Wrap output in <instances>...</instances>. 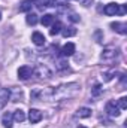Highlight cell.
Segmentation results:
<instances>
[{
  "label": "cell",
  "mask_w": 127,
  "mask_h": 128,
  "mask_svg": "<svg viewBox=\"0 0 127 128\" xmlns=\"http://www.w3.org/2000/svg\"><path fill=\"white\" fill-rule=\"evenodd\" d=\"M61 34L63 37H72L76 34V28L75 27H66V28H61Z\"/></svg>",
  "instance_id": "obj_16"
},
{
  "label": "cell",
  "mask_w": 127,
  "mask_h": 128,
  "mask_svg": "<svg viewBox=\"0 0 127 128\" xmlns=\"http://www.w3.org/2000/svg\"><path fill=\"white\" fill-rule=\"evenodd\" d=\"M12 122H14V115L11 112H5L3 118H2V124L5 128H12Z\"/></svg>",
  "instance_id": "obj_8"
},
{
  "label": "cell",
  "mask_w": 127,
  "mask_h": 128,
  "mask_svg": "<svg viewBox=\"0 0 127 128\" xmlns=\"http://www.w3.org/2000/svg\"><path fill=\"white\" fill-rule=\"evenodd\" d=\"M32 40H33V43H34L36 46H43L46 39H45V36H43L42 33L34 32V33H33V36H32Z\"/></svg>",
  "instance_id": "obj_7"
},
{
  "label": "cell",
  "mask_w": 127,
  "mask_h": 128,
  "mask_svg": "<svg viewBox=\"0 0 127 128\" xmlns=\"http://www.w3.org/2000/svg\"><path fill=\"white\" fill-rule=\"evenodd\" d=\"M111 27H112V30H115L117 33H120V34H126L127 33V24L126 22H112L111 24Z\"/></svg>",
  "instance_id": "obj_10"
},
{
  "label": "cell",
  "mask_w": 127,
  "mask_h": 128,
  "mask_svg": "<svg viewBox=\"0 0 127 128\" xmlns=\"http://www.w3.org/2000/svg\"><path fill=\"white\" fill-rule=\"evenodd\" d=\"M70 21H73V22H78V21H79V16H78L76 14H72V15H70Z\"/></svg>",
  "instance_id": "obj_24"
},
{
  "label": "cell",
  "mask_w": 127,
  "mask_h": 128,
  "mask_svg": "<svg viewBox=\"0 0 127 128\" xmlns=\"http://www.w3.org/2000/svg\"><path fill=\"white\" fill-rule=\"evenodd\" d=\"M103 12L109 16L112 15H124L126 14V4H118V3H109L105 6Z\"/></svg>",
  "instance_id": "obj_1"
},
{
  "label": "cell",
  "mask_w": 127,
  "mask_h": 128,
  "mask_svg": "<svg viewBox=\"0 0 127 128\" xmlns=\"http://www.w3.org/2000/svg\"><path fill=\"white\" fill-rule=\"evenodd\" d=\"M118 55V51L117 49H112V48H108L102 52V60H112Z\"/></svg>",
  "instance_id": "obj_9"
},
{
  "label": "cell",
  "mask_w": 127,
  "mask_h": 128,
  "mask_svg": "<svg viewBox=\"0 0 127 128\" xmlns=\"http://www.w3.org/2000/svg\"><path fill=\"white\" fill-rule=\"evenodd\" d=\"M61 28H63L61 22H60V21H55V24H52V28L49 30L51 36H55V34H58V33L61 32Z\"/></svg>",
  "instance_id": "obj_19"
},
{
  "label": "cell",
  "mask_w": 127,
  "mask_h": 128,
  "mask_svg": "<svg viewBox=\"0 0 127 128\" xmlns=\"http://www.w3.org/2000/svg\"><path fill=\"white\" fill-rule=\"evenodd\" d=\"M33 74V68L30 66H23V67H20L18 68V78L21 79V80H27V79H30Z\"/></svg>",
  "instance_id": "obj_4"
},
{
  "label": "cell",
  "mask_w": 127,
  "mask_h": 128,
  "mask_svg": "<svg viewBox=\"0 0 127 128\" xmlns=\"http://www.w3.org/2000/svg\"><path fill=\"white\" fill-rule=\"evenodd\" d=\"M0 20H2V12H0Z\"/></svg>",
  "instance_id": "obj_27"
},
{
  "label": "cell",
  "mask_w": 127,
  "mask_h": 128,
  "mask_svg": "<svg viewBox=\"0 0 127 128\" xmlns=\"http://www.w3.org/2000/svg\"><path fill=\"white\" fill-rule=\"evenodd\" d=\"M78 118H90L91 116V109L90 107H79L76 112Z\"/></svg>",
  "instance_id": "obj_12"
},
{
  "label": "cell",
  "mask_w": 127,
  "mask_h": 128,
  "mask_svg": "<svg viewBox=\"0 0 127 128\" xmlns=\"http://www.w3.org/2000/svg\"><path fill=\"white\" fill-rule=\"evenodd\" d=\"M102 91H103V88H102V85H100V84H96L94 86L91 88V96H94V97H99L100 94H102Z\"/></svg>",
  "instance_id": "obj_20"
},
{
  "label": "cell",
  "mask_w": 127,
  "mask_h": 128,
  "mask_svg": "<svg viewBox=\"0 0 127 128\" xmlns=\"http://www.w3.org/2000/svg\"><path fill=\"white\" fill-rule=\"evenodd\" d=\"M26 21H27L29 26H36V24H37V15H36V14H32V12H29L27 16H26Z\"/></svg>",
  "instance_id": "obj_17"
},
{
  "label": "cell",
  "mask_w": 127,
  "mask_h": 128,
  "mask_svg": "<svg viewBox=\"0 0 127 128\" xmlns=\"http://www.w3.org/2000/svg\"><path fill=\"white\" fill-rule=\"evenodd\" d=\"M82 4L84 6H90V4H93V0H82Z\"/></svg>",
  "instance_id": "obj_25"
},
{
  "label": "cell",
  "mask_w": 127,
  "mask_h": 128,
  "mask_svg": "<svg viewBox=\"0 0 127 128\" xmlns=\"http://www.w3.org/2000/svg\"><path fill=\"white\" fill-rule=\"evenodd\" d=\"M78 128H87V127H84V125H79V127H78Z\"/></svg>",
  "instance_id": "obj_26"
},
{
  "label": "cell",
  "mask_w": 127,
  "mask_h": 128,
  "mask_svg": "<svg viewBox=\"0 0 127 128\" xmlns=\"http://www.w3.org/2000/svg\"><path fill=\"white\" fill-rule=\"evenodd\" d=\"M33 73L37 74L40 79H48V78H51V70H49L45 64H39V66L33 70Z\"/></svg>",
  "instance_id": "obj_2"
},
{
  "label": "cell",
  "mask_w": 127,
  "mask_h": 128,
  "mask_svg": "<svg viewBox=\"0 0 127 128\" xmlns=\"http://www.w3.org/2000/svg\"><path fill=\"white\" fill-rule=\"evenodd\" d=\"M29 119H30L32 124H37L42 119V112L37 110V109H30L29 110Z\"/></svg>",
  "instance_id": "obj_5"
},
{
  "label": "cell",
  "mask_w": 127,
  "mask_h": 128,
  "mask_svg": "<svg viewBox=\"0 0 127 128\" xmlns=\"http://www.w3.org/2000/svg\"><path fill=\"white\" fill-rule=\"evenodd\" d=\"M105 112L109 115V116H118L120 115V107H118V104L115 103V101H108L106 103V106H105Z\"/></svg>",
  "instance_id": "obj_3"
},
{
  "label": "cell",
  "mask_w": 127,
  "mask_h": 128,
  "mask_svg": "<svg viewBox=\"0 0 127 128\" xmlns=\"http://www.w3.org/2000/svg\"><path fill=\"white\" fill-rule=\"evenodd\" d=\"M55 4H57L55 0H40L39 4H37V8H39L40 10H43L45 8H52V6H55Z\"/></svg>",
  "instance_id": "obj_13"
},
{
  "label": "cell",
  "mask_w": 127,
  "mask_h": 128,
  "mask_svg": "<svg viewBox=\"0 0 127 128\" xmlns=\"http://www.w3.org/2000/svg\"><path fill=\"white\" fill-rule=\"evenodd\" d=\"M14 115V121H17V122H23L24 119H26V113L20 109V110H15V113H12Z\"/></svg>",
  "instance_id": "obj_18"
},
{
  "label": "cell",
  "mask_w": 127,
  "mask_h": 128,
  "mask_svg": "<svg viewBox=\"0 0 127 128\" xmlns=\"http://www.w3.org/2000/svg\"><path fill=\"white\" fill-rule=\"evenodd\" d=\"M73 52H75V45L72 42L66 43L63 48H61V55L63 57H70V55H73Z\"/></svg>",
  "instance_id": "obj_11"
},
{
  "label": "cell",
  "mask_w": 127,
  "mask_h": 128,
  "mask_svg": "<svg viewBox=\"0 0 127 128\" xmlns=\"http://www.w3.org/2000/svg\"><path fill=\"white\" fill-rule=\"evenodd\" d=\"M112 78H114V72H106V73H103V80H105V82H109Z\"/></svg>",
  "instance_id": "obj_22"
},
{
  "label": "cell",
  "mask_w": 127,
  "mask_h": 128,
  "mask_svg": "<svg viewBox=\"0 0 127 128\" xmlns=\"http://www.w3.org/2000/svg\"><path fill=\"white\" fill-rule=\"evenodd\" d=\"M67 67H69V66H67L66 61H58V63H57V70H60V72H61V70H66Z\"/></svg>",
  "instance_id": "obj_23"
},
{
  "label": "cell",
  "mask_w": 127,
  "mask_h": 128,
  "mask_svg": "<svg viewBox=\"0 0 127 128\" xmlns=\"http://www.w3.org/2000/svg\"><path fill=\"white\" fill-rule=\"evenodd\" d=\"M118 107L120 109H127V98L126 97H121L120 101H118Z\"/></svg>",
  "instance_id": "obj_21"
},
{
  "label": "cell",
  "mask_w": 127,
  "mask_h": 128,
  "mask_svg": "<svg viewBox=\"0 0 127 128\" xmlns=\"http://www.w3.org/2000/svg\"><path fill=\"white\" fill-rule=\"evenodd\" d=\"M52 21H54V16H52L51 14H45V15L40 18V22H42V26H45V27L51 26V24H52Z\"/></svg>",
  "instance_id": "obj_15"
},
{
  "label": "cell",
  "mask_w": 127,
  "mask_h": 128,
  "mask_svg": "<svg viewBox=\"0 0 127 128\" xmlns=\"http://www.w3.org/2000/svg\"><path fill=\"white\" fill-rule=\"evenodd\" d=\"M33 8V2L32 0H24L20 6V12H30Z\"/></svg>",
  "instance_id": "obj_14"
},
{
  "label": "cell",
  "mask_w": 127,
  "mask_h": 128,
  "mask_svg": "<svg viewBox=\"0 0 127 128\" xmlns=\"http://www.w3.org/2000/svg\"><path fill=\"white\" fill-rule=\"evenodd\" d=\"M9 98H11V91L8 88H0V107H5Z\"/></svg>",
  "instance_id": "obj_6"
}]
</instances>
